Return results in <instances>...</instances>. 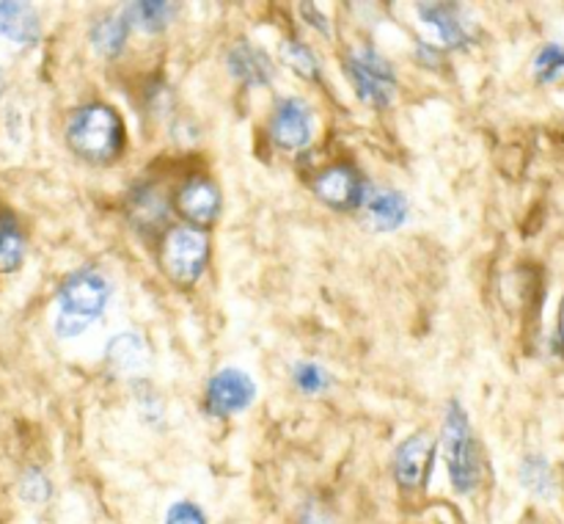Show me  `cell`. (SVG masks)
<instances>
[{
  "instance_id": "cell-1",
  "label": "cell",
  "mask_w": 564,
  "mask_h": 524,
  "mask_svg": "<svg viewBox=\"0 0 564 524\" xmlns=\"http://www.w3.org/2000/svg\"><path fill=\"white\" fill-rule=\"evenodd\" d=\"M66 143L80 160L94 165H108L121 158L127 147L124 119L113 105L86 103L72 110L66 121Z\"/></svg>"
},
{
  "instance_id": "cell-13",
  "label": "cell",
  "mask_w": 564,
  "mask_h": 524,
  "mask_svg": "<svg viewBox=\"0 0 564 524\" xmlns=\"http://www.w3.org/2000/svg\"><path fill=\"white\" fill-rule=\"evenodd\" d=\"M229 69L246 86H268L270 77H273V64H270L268 53L248 42L235 44L229 50Z\"/></svg>"
},
{
  "instance_id": "cell-4",
  "label": "cell",
  "mask_w": 564,
  "mask_h": 524,
  "mask_svg": "<svg viewBox=\"0 0 564 524\" xmlns=\"http://www.w3.org/2000/svg\"><path fill=\"white\" fill-rule=\"evenodd\" d=\"M209 263V240L202 229L193 226H171L160 240V265L165 276L182 287L202 279Z\"/></svg>"
},
{
  "instance_id": "cell-24",
  "label": "cell",
  "mask_w": 564,
  "mask_h": 524,
  "mask_svg": "<svg viewBox=\"0 0 564 524\" xmlns=\"http://www.w3.org/2000/svg\"><path fill=\"white\" fill-rule=\"evenodd\" d=\"M292 378H295L297 389L306 392V395H317L328 386V373L317 362H297L292 370Z\"/></svg>"
},
{
  "instance_id": "cell-12",
  "label": "cell",
  "mask_w": 564,
  "mask_h": 524,
  "mask_svg": "<svg viewBox=\"0 0 564 524\" xmlns=\"http://www.w3.org/2000/svg\"><path fill=\"white\" fill-rule=\"evenodd\" d=\"M0 36L11 39L17 44H36L42 36V20L36 9L14 0H0Z\"/></svg>"
},
{
  "instance_id": "cell-25",
  "label": "cell",
  "mask_w": 564,
  "mask_h": 524,
  "mask_svg": "<svg viewBox=\"0 0 564 524\" xmlns=\"http://www.w3.org/2000/svg\"><path fill=\"white\" fill-rule=\"evenodd\" d=\"M165 524H207V516H204L198 505L180 500L169 507V513H165Z\"/></svg>"
},
{
  "instance_id": "cell-7",
  "label": "cell",
  "mask_w": 564,
  "mask_h": 524,
  "mask_svg": "<svg viewBox=\"0 0 564 524\" xmlns=\"http://www.w3.org/2000/svg\"><path fill=\"white\" fill-rule=\"evenodd\" d=\"M257 397V384L251 375L240 367H226L209 378L204 392V408L213 417H231V414L248 408Z\"/></svg>"
},
{
  "instance_id": "cell-18",
  "label": "cell",
  "mask_w": 564,
  "mask_h": 524,
  "mask_svg": "<svg viewBox=\"0 0 564 524\" xmlns=\"http://www.w3.org/2000/svg\"><path fill=\"white\" fill-rule=\"evenodd\" d=\"M127 31H130L127 17H102V20L94 22L91 28L94 50H97L99 55H105V58H116V55L124 50Z\"/></svg>"
},
{
  "instance_id": "cell-2",
  "label": "cell",
  "mask_w": 564,
  "mask_h": 524,
  "mask_svg": "<svg viewBox=\"0 0 564 524\" xmlns=\"http://www.w3.org/2000/svg\"><path fill=\"white\" fill-rule=\"evenodd\" d=\"M110 298V285L102 274L91 268L75 270L64 279L58 290V320L55 334L69 340L83 334L99 314L105 312Z\"/></svg>"
},
{
  "instance_id": "cell-9",
  "label": "cell",
  "mask_w": 564,
  "mask_h": 524,
  "mask_svg": "<svg viewBox=\"0 0 564 524\" xmlns=\"http://www.w3.org/2000/svg\"><path fill=\"white\" fill-rule=\"evenodd\" d=\"M268 130L275 147L284 152H297L312 141V108L297 97L281 99L270 116Z\"/></svg>"
},
{
  "instance_id": "cell-5",
  "label": "cell",
  "mask_w": 564,
  "mask_h": 524,
  "mask_svg": "<svg viewBox=\"0 0 564 524\" xmlns=\"http://www.w3.org/2000/svg\"><path fill=\"white\" fill-rule=\"evenodd\" d=\"M345 72L356 88L358 99L372 108H389L397 94V77L389 61L375 47L364 44L356 53H347Z\"/></svg>"
},
{
  "instance_id": "cell-14",
  "label": "cell",
  "mask_w": 564,
  "mask_h": 524,
  "mask_svg": "<svg viewBox=\"0 0 564 524\" xmlns=\"http://www.w3.org/2000/svg\"><path fill=\"white\" fill-rule=\"evenodd\" d=\"M367 210L369 221L378 232H391L397 226L405 224L408 218V202L400 191H389V188H380L367 196Z\"/></svg>"
},
{
  "instance_id": "cell-26",
  "label": "cell",
  "mask_w": 564,
  "mask_h": 524,
  "mask_svg": "<svg viewBox=\"0 0 564 524\" xmlns=\"http://www.w3.org/2000/svg\"><path fill=\"white\" fill-rule=\"evenodd\" d=\"M301 11H303V20H306V22H312L314 28H319V31H323L325 36H330V22H328V17H325V14H319V9H317V6H312V3H303V6H301Z\"/></svg>"
},
{
  "instance_id": "cell-3",
  "label": "cell",
  "mask_w": 564,
  "mask_h": 524,
  "mask_svg": "<svg viewBox=\"0 0 564 524\" xmlns=\"http://www.w3.org/2000/svg\"><path fill=\"white\" fill-rule=\"evenodd\" d=\"M441 450H444V461L446 469H449V480L455 485V491L471 494L482 483L485 458L482 447H479L477 436L471 430V423H468L466 411H463V406L457 400L449 403V411H446Z\"/></svg>"
},
{
  "instance_id": "cell-10",
  "label": "cell",
  "mask_w": 564,
  "mask_h": 524,
  "mask_svg": "<svg viewBox=\"0 0 564 524\" xmlns=\"http://www.w3.org/2000/svg\"><path fill=\"white\" fill-rule=\"evenodd\" d=\"M435 441L427 434H413L397 447L394 452V480L402 491H422L433 469Z\"/></svg>"
},
{
  "instance_id": "cell-15",
  "label": "cell",
  "mask_w": 564,
  "mask_h": 524,
  "mask_svg": "<svg viewBox=\"0 0 564 524\" xmlns=\"http://www.w3.org/2000/svg\"><path fill=\"white\" fill-rule=\"evenodd\" d=\"M127 210H130L132 224L143 232L158 229V226L165 221V215H169V207H165L163 196H160V191L154 185L132 188Z\"/></svg>"
},
{
  "instance_id": "cell-28",
  "label": "cell",
  "mask_w": 564,
  "mask_h": 524,
  "mask_svg": "<svg viewBox=\"0 0 564 524\" xmlns=\"http://www.w3.org/2000/svg\"><path fill=\"white\" fill-rule=\"evenodd\" d=\"M556 342L564 347V298H562V307H560V329H556Z\"/></svg>"
},
{
  "instance_id": "cell-6",
  "label": "cell",
  "mask_w": 564,
  "mask_h": 524,
  "mask_svg": "<svg viewBox=\"0 0 564 524\" xmlns=\"http://www.w3.org/2000/svg\"><path fill=\"white\" fill-rule=\"evenodd\" d=\"M312 191L319 202L339 210V213H350V210L361 207L364 199L369 196L364 177L350 163H336L319 171L312 180Z\"/></svg>"
},
{
  "instance_id": "cell-17",
  "label": "cell",
  "mask_w": 564,
  "mask_h": 524,
  "mask_svg": "<svg viewBox=\"0 0 564 524\" xmlns=\"http://www.w3.org/2000/svg\"><path fill=\"white\" fill-rule=\"evenodd\" d=\"M25 257V235L11 210L0 207V274H14Z\"/></svg>"
},
{
  "instance_id": "cell-20",
  "label": "cell",
  "mask_w": 564,
  "mask_h": 524,
  "mask_svg": "<svg viewBox=\"0 0 564 524\" xmlns=\"http://www.w3.org/2000/svg\"><path fill=\"white\" fill-rule=\"evenodd\" d=\"M176 14V6L160 3V0H152V3H130L127 6V22H135L141 31L147 33H160Z\"/></svg>"
},
{
  "instance_id": "cell-27",
  "label": "cell",
  "mask_w": 564,
  "mask_h": 524,
  "mask_svg": "<svg viewBox=\"0 0 564 524\" xmlns=\"http://www.w3.org/2000/svg\"><path fill=\"white\" fill-rule=\"evenodd\" d=\"M303 524H328V518H325V513L317 505H308L303 511Z\"/></svg>"
},
{
  "instance_id": "cell-23",
  "label": "cell",
  "mask_w": 564,
  "mask_h": 524,
  "mask_svg": "<svg viewBox=\"0 0 564 524\" xmlns=\"http://www.w3.org/2000/svg\"><path fill=\"white\" fill-rule=\"evenodd\" d=\"M53 494V485H50L47 474L42 469H25L20 478V496L28 505H42Z\"/></svg>"
},
{
  "instance_id": "cell-16",
  "label": "cell",
  "mask_w": 564,
  "mask_h": 524,
  "mask_svg": "<svg viewBox=\"0 0 564 524\" xmlns=\"http://www.w3.org/2000/svg\"><path fill=\"white\" fill-rule=\"evenodd\" d=\"M108 362L113 364L119 373H135V370H143L149 362V347L143 342L141 334H132V331H124V334H116L113 340L108 342V351H105Z\"/></svg>"
},
{
  "instance_id": "cell-21",
  "label": "cell",
  "mask_w": 564,
  "mask_h": 524,
  "mask_svg": "<svg viewBox=\"0 0 564 524\" xmlns=\"http://www.w3.org/2000/svg\"><path fill=\"white\" fill-rule=\"evenodd\" d=\"M281 55H284L286 64H290L301 77H306V81H319V61L308 44L290 39V42L281 44Z\"/></svg>"
},
{
  "instance_id": "cell-11",
  "label": "cell",
  "mask_w": 564,
  "mask_h": 524,
  "mask_svg": "<svg viewBox=\"0 0 564 524\" xmlns=\"http://www.w3.org/2000/svg\"><path fill=\"white\" fill-rule=\"evenodd\" d=\"M419 17H422L424 22H430V25L438 31L441 42L446 44V47H468V42H471V33H468L466 22H463L460 11H457V6L452 3H419L416 6Z\"/></svg>"
},
{
  "instance_id": "cell-19",
  "label": "cell",
  "mask_w": 564,
  "mask_h": 524,
  "mask_svg": "<svg viewBox=\"0 0 564 524\" xmlns=\"http://www.w3.org/2000/svg\"><path fill=\"white\" fill-rule=\"evenodd\" d=\"M521 483L523 489L532 491L540 500H551L556 491L554 472H551V463L543 456H527L521 463Z\"/></svg>"
},
{
  "instance_id": "cell-8",
  "label": "cell",
  "mask_w": 564,
  "mask_h": 524,
  "mask_svg": "<svg viewBox=\"0 0 564 524\" xmlns=\"http://www.w3.org/2000/svg\"><path fill=\"white\" fill-rule=\"evenodd\" d=\"M174 207L193 229H209L220 215V188L204 174L187 177L176 191Z\"/></svg>"
},
{
  "instance_id": "cell-22",
  "label": "cell",
  "mask_w": 564,
  "mask_h": 524,
  "mask_svg": "<svg viewBox=\"0 0 564 524\" xmlns=\"http://www.w3.org/2000/svg\"><path fill=\"white\" fill-rule=\"evenodd\" d=\"M534 75L540 83H554L556 77L564 75V47L562 44H545L534 55Z\"/></svg>"
}]
</instances>
